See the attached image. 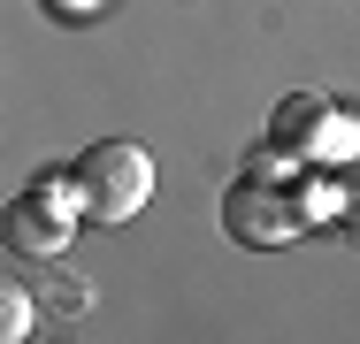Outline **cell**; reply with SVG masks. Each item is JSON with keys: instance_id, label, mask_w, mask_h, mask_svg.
<instances>
[{"instance_id": "obj_1", "label": "cell", "mask_w": 360, "mask_h": 344, "mask_svg": "<svg viewBox=\"0 0 360 344\" xmlns=\"http://www.w3.org/2000/svg\"><path fill=\"white\" fill-rule=\"evenodd\" d=\"M77 176V199H84V222H131V214H146V199H153V153H146L139 138H100V145H84L70 161Z\"/></svg>"}, {"instance_id": "obj_2", "label": "cell", "mask_w": 360, "mask_h": 344, "mask_svg": "<svg viewBox=\"0 0 360 344\" xmlns=\"http://www.w3.org/2000/svg\"><path fill=\"white\" fill-rule=\"evenodd\" d=\"M77 222H84V199H77V176L70 168H39L15 199H8V253L15 260H62L77 237Z\"/></svg>"}, {"instance_id": "obj_3", "label": "cell", "mask_w": 360, "mask_h": 344, "mask_svg": "<svg viewBox=\"0 0 360 344\" xmlns=\"http://www.w3.org/2000/svg\"><path fill=\"white\" fill-rule=\"evenodd\" d=\"M269 138L291 145L299 161H314V168H353L360 161V115H345L330 92H291V100H276Z\"/></svg>"}, {"instance_id": "obj_4", "label": "cell", "mask_w": 360, "mask_h": 344, "mask_svg": "<svg viewBox=\"0 0 360 344\" xmlns=\"http://www.w3.org/2000/svg\"><path fill=\"white\" fill-rule=\"evenodd\" d=\"M222 230L238 245H253V253H276V245H291L307 230V214H299V192L291 184H276V176H238L222 192Z\"/></svg>"}, {"instance_id": "obj_5", "label": "cell", "mask_w": 360, "mask_h": 344, "mask_svg": "<svg viewBox=\"0 0 360 344\" xmlns=\"http://www.w3.org/2000/svg\"><path fill=\"white\" fill-rule=\"evenodd\" d=\"M0 337H8V344H23V337H31V291H23L15 275L0 283Z\"/></svg>"}, {"instance_id": "obj_6", "label": "cell", "mask_w": 360, "mask_h": 344, "mask_svg": "<svg viewBox=\"0 0 360 344\" xmlns=\"http://www.w3.org/2000/svg\"><path fill=\"white\" fill-rule=\"evenodd\" d=\"M39 8H46L54 23H92V15L108 8V0H39Z\"/></svg>"}, {"instance_id": "obj_7", "label": "cell", "mask_w": 360, "mask_h": 344, "mask_svg": "<svg viewBox=\"0 0 360 344\" xmlns=\"http://www.w3.org/2000/svg\"><path fill=\"white\" fill-rule=\"evenodd\" d=\"M338 230H345V237H360V161L345 168V214H338Z\"/></svg>"}]
</instances>
